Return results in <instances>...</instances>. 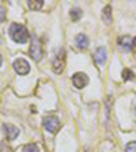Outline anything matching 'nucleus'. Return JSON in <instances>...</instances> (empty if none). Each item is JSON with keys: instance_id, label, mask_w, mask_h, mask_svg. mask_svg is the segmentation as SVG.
<instances>
[{"instance_id": "obj_1", "label": "nucleus", "mask_w": 136, "mask_h": 152, "mask_svg": "<svg viewBox=\"0 0 136 152\" xmlns=\"http://www.w3.org/2000/svg\"><path fill=\"white\" fill-rule=\"evenodd\" d=\"M8 34L11 37V39L14 42H16V44H26L29 37H30L27 28L23 25H21V23H12V25L10 26Z\"/></svg>"}, {"instance_id": "obj_2", "label": "nucleus", "mask_w": 136, "mask_h": 152, "mask_svg": "<svg viewBox=\"0 0 136 152\" xmlns=\"http://www.w3.org/2000/svg\"><path fill=\"white\" fill-rule=\"evenodd\" d=\"M42 125L44 128L51 133H57L60 129V120L56 117V115H49V117H45L42 120Z\"/></svg>"}, {"instance_id": "obj_3", "label": "nucleus", "mask_w": 136, "mask_h": 152, "mask_svg": "<svg viewBox=\"0 0 136 152\" xmlns=\"http://www.w3.org/2000/svg\"><path fill=\"white\" fill-rule=\"evenodd\" d=\"M29 54L32 57L33 60L38 61L41 60L42 57V46H41V42L38 41V38H33L32 39V45H30V49H29Z\"/></svg>"}, {"instance_id": "obj_4", "label": "nucleus", "mask_w": 136, "mask_h": 152, "mask_svg": "<svg viewBox=\"0 0 136 152\" xmlns=\"http://www.w3.org/2000/svg\"><path fill=\"white\" fill-rule=\"evenodd\" d=\"M64 66H65V53L61 49L59 53L56 54L53 63H52V68H53L54 73H61L64 71Z\"/></svg>"}, {"instance_id": "obj_5", "label": "nucleus", "mask_w": 136, "mask_h": 152, "mask_svg": "<svg viewBox=\"0 0 136 152\" xmlns=\"http://www.w3.org/2000/svg\"><path fill=\"white\" fill-rule=\"evenodd\" d=\"M14 69L18 75H27L30 72V64L25 58H16L14 61Z\"/></svg>"}, {"instance_id": "obj_6", "label": "nucleus", "mask_w": 136, "mask_h": 152, "mask_svg": "<svg viewBox=\"0 0 136 152\" xmlns=\"http://www.w3.org/2000/svg\"><path fill=\"white\" fill-rule=\"evenodd\" d=\"M72 83L76 88H85L89 84V76L83 72H76L72 76Z\"/></svg>"}, {"instance_id": "obj_7", "label": "nucleus", "mask_w": 136, "mask_h": 152, "mask_svg": "<svg viewBox=\"0 0 136 152\" xmlns=\"http://www.w3.org/2000/svg\"><path fill=\"white\" fill-rule=\"evenodd\" d=\"M3 130H4V134H6L7 140H10V141L15 140L16 137L19 136V129L15 125H11V124H4Z\"/></svg>"}, {"instance_id": "obj_8", "label": "nucleus", "mask_w": 136, "mask_h": 152, "mask_svg": "<svg viewBox=\"0 0 136 152\" xmlns=\"http://www.w3.org/2000/svg\"><path fill=\"white\" fill-rule=\"evenodd\" d=\"M106 58H108V53H106V49L104 46H99L94 53V60L98 65H104L106 63Z\"/></svg>"}, {"instance_id": "obj_9", "label": "nucleus", "mask_w": 136, "mask_h": 152, "mask_svg": "<svg viewBox=\"0 0 136 152\" xmlns=\"http://www.w3.org/2000/svg\"><path fill=\"white\" fill-rule=\"evenodd\" d=\"M118 45H120V48L123 50L128 52L129 49H132V39H131L129 35H124V37H121L118 39Z\"/></svg>"}, {"instance_id": "obj_10", "label": "nucleus", "mask_w": 136, "mask_h": 152, "mask_svg": "<svg viewBox=\"0 0 136 152\" xmlns=\"http://www.w3.org/2000/svg\"><path fill=\"white\" fill-rule=\"evenodd\" d=\"M75 42L79 49H86V48L89 46V38H87L86 34H78L75 38Z\"/></svg>"}, {"instance_id": "obj_11", "label": "nucleus", "mask_w": 136, "mask_h": 152, "mask_svg": "<svg viewBox=\"0 0 136 152\" xmlns=\"http://www.w3.org/2000/svg\"><path fill=\"white\" fill-rule=\"evenodd\" d=\"M102 19L106 25H110L112 23V7L106 6L104 10H102Z\"/></svg>"}, {"instance_id": "obj_12", "label": "nucleus", "mask_w": 136, "mask_h": 152, "mask_svg": "<svg viewBox=\"0 0 136 152\" xmlns=\"http://www.w3.org/2000/svg\"><path fill=\"white\" fill-rule=\"evenodd\" d=\"M42 6H44V1H42V0H30V1H29V8L32 10V11L41 10Z\"/></svg>"}, {"instance_id": "obj_13", "label": "nucleus", "mask_w": 136, "mask_h": 152, "mask_svg": "<svg viewBox=\"0 0 136 152\" xmlns=\"http://www.w3.org/2000/svg\"><path fill=\"white\" fill-rule=\"evenodd\" d=\"M22 152H40V148H38L37 144L30 142V144H26V145L23 147Z\"/></svg>"}, {"instance_id": "obj_14", "label": "nucleus", "mask_w": 136, "mask_h": 152, "mask_svg": "<svg viewBox=\"0 0 136 152\" xmlns=\"http://www.w3.org/2000/svg\"><path fill=\"white\" fill-rule=\"evenodd\" d=\"M70 16L72 20H78V19L82 18V10L80 8H72L70 12Z\"/></svg>"}, {"instance_id": "obj_15", "label": "nucleus", "mask_w": 136, "mask_h": 152, "mask_svg": "<svg viewBox=\"0 0 136 152\" xmlns=\"http://www.w3.org/2000/svg\"><path fill=\"white\" fill-rule=\"evenodd\" d=\"M133 72L131 69H128V68H125V69L123 71V80L124 82H128V80H131L133 77Z\"/></svg>"}, {"instance_id": "obj_16", "label": "nucleus", "mask_w": 136, "mask_h": 152, "mask_svg": "<svg viewBox=\"0 0 136 152\" xmlns=\"http://www.w3.org/2000/svg\"><path fill=\"white\" fill-rule=\"evenodd\" d=\"M125 152H136V142L135 141L128 142V145L125 147Z\"/></svg>"}, {"instance_id": "obj_17", "label": "nucleus", "mask_w": 136, "mask_h": 152, "mask_svg": "<svg viewBox=\"0 0 136 152\" xmlns=\"http://www.w3.org/2000/svg\"><path fill=\"white\" fill-rule=\"evenodd\" d=\"M6 20V11L1 6H0V23H3Z\"/></svg>"}, {"instance_id": "obj_18", "label": "nucleus", "mask_w": 136, "mask_h": 152, "mask_svg": "<svg viewBox=\"0 0 136 152\" xmlns=\"http://www.w3.org/2000/svg\"><path fill=\"white\" fill-rule=\"evenodd\" d=\"M132 50L136 53V37L132 39Z\"/></svg>"}, {"instance_id": "obj_19", "label": "nucleus", "mask_w": 136, "mask_h": 152, "mask_svg": "<svg viewBox=\"0 0 136 152\" xmlns=\"http://www.w3.org/2000/svg\"><path fill=\"white\" fill-rule=\"evenodd\" d=\"M1 63H3V57H1V54H0V66H1Z\"/></svg>"}, {"instance_id": "obj_20", "label": "nucleus", "mask_w": 136, "mask_h": 152, "mask_svg": "<svg viewBox=\"0 0 136 152\" xmlns=\"http://www.w3.org/2000/svg\"><path fill=\"white\" fill-rule=\"evenodd\" d=\"M135 114H136V107H135Z\"/></svg>"}, {"instance_id": "obj_21", "label": "nucleus", "mask_w": 136, "mask_h": 152, "mask_svg": "<svg viewBox=\"0 0 136 152\" xmlns=\"http://www.w3.org/2000/svg\"><path fill=\"white\" fill-rule=\"evenodd\" d=\"M0 41H1V39H0Z\"/></svg>"}]
</instances>
